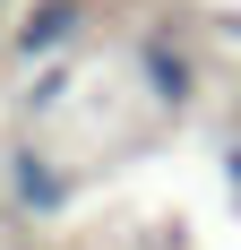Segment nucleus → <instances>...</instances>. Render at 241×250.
Wrapping results in <instances>:
<instances>
[{"label": "nucleus", "instance_id": "obj_6", "mask_svg": "<svg viewBox=\"0 0 241 250\" xmlns=\"http://www.w3.org/2000/svg\"><path fill=\"white\" fill-rule=\"evenodd\" d=\"M233 121H241V104H233Z\"/></svg>", "mask_w": 241, "mask_h": 250}, {"label": "nucleus", "instance_id": "obj_3", "mask_svg": "<svg viewBox=\"0 0 241 250\" xmlns=\"http://www.w3.org/2000/svg\"><path fill=\"white\" fill-rule=\"evenodd\" d=\"M78 35H86V0H35L18 18V35H9V52L18 61H60Z\"/></svg>", "mask_w": 241, "mask_h": 250}, {"label": "nucleus", "instance_id": "obj_2", "mask_svg": "<svg viewBox=\"0 0 241 250\" xmlns=\"http://www.w3.org/2000/svg\"><path fill=\"white\" fill-rule=\"evenodd\" d=\"M0 190H9V207H18V216H69V199H78V173H69V164H60L52 147L18 138V147H9V164H0Z\"/></svg>", "mask_w": 241, "mask_h": 250}, {"label": "nucleus", "instance_id": "obj_4", "mask_svg": "<svg viewBox=\"0 0 241 250\" xmlns=\"http://www.w3.org/2000/svg\"><path fill=\"white\" fill-rule=\"evenodd\" d=\"M69 86H78V69H69V61H43V69H35V86H26V112H52Z\"/></svg>", "mask_w": 241, "mask_h": 250}, {"label": "nucleus", "instance_id": "obj_1", "mask_svg": "<svg viewBox=\"0 0 241 250\" xmlns=\"http://www.w3.org/2000/svg\"><path fill=\"white\" fill-rule=\"evenodd\" d=\"M129 69H138V95L155 104V112H190L198 104V52L181 43V35H172V26H146L138 43H129Z\"/></svg>", "mask_w": 241, "mask_h": 250}, {"label": "nucleus", "instance_id": "obj_5", "mask_svg": "<svg viewBox=\"0 0 241 250\" xmlns=\"http://www.w3.org/2000/svg\"><path fill=\"white\" fill-rule=\"evenodd\" d=\"M224 181H233V207H241V147H224Z\"/></svg>", "mask_w": 241, "mask_h": 250}]
</instances>
